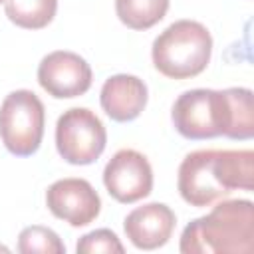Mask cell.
<instances>
[{
  "label": "cell",
  "instance_id": "6da1fadb",
  "mask_svg": "<svg viewBox=\"0 0 254 254\" xmlns=\"http://www.w3.org/2000/svg\"><path fill=\"white\" fill-rule=\"evenodd\" d=\"M171 119L179 135L190 141L220 135L248 141L254 135L252 91L248 87L189 89L173 103Z\"/></svg>",
  "mask_w": 254,
  "mask_h": 254
},
{
  "label": "cell",
  "instance_id": "7a4b0ae2",
  "mask_svg": "<svg viewBox=\"0 0 254 254\" xmlns=\"http://www.w3.org/2000/svg\"><path fill=\"white\" fill-rule=\"evenodd\" d=\"M177 189L185 202L202 208L232 190L254 189L252 149H200L179 165Z\"/></svg>",
  "mask_w": 254,
  "mask_h": 254
},
{
  "label": "cell",
  "instance_id": "3957f363",
  "mask_svg": "<svg viewBox=\"0 0 254 254\" xmlns=\"http://www.w3.org/2000/svg\"><path fill=\"white\" fill-rule=\"evenodd\" d=\"M179 250L183 254H250L254 250L252 200H222L208 214L189 222Z\"/></svg>",
  "mask_w": 254,
  "mask_h": 254
},
{
  "label": "cell",
  "instance_id": "277c9868",
  "mask_svg": "<svg viewBox=\"0 0 254 254\" xmlns=\"http://www.w3.org/2000/svg\"><path fill=\"white\" fill-rule=\"evenodd\" d=\"M212 56V36L196 20H177L153 42L151 58L157 71L171 79L202 73Z\"/></svg>",
  "mask_w": 254,
  "mask_h": 254
},
{
  "label": "cell",
  "instance_id": "5b68a950",
  "mask_svg": "<svg viewBox=\"0 0 254 254\" xmlns=\"http://www.w3.org/2000/svg\"><path fill=\"white\" fill-rule=\"evenodd\" d=\"M46 111L40 97L30 89L8 93L0 105V139L16 157H30L40 149Z\"/></svg>",
  "mask_w": 254,
  "mask_h": 254
},
{
  "label": "cell",
  "instance_id": "8992f818",
  "mask_svg": "<svg viewBox=\"0 0 254 254\" xmlns=\"http://www.w3.org/2000/svg\"><path fill=\"white\" fill-rule=\"evenodd\" d=\"M107 131L101 119L87 107L64 111L56 123V147L69 165H91L105 151Z\"/></svg>",
  "mask_w": 254,
  "mask_h": 254
},
{
  "label": "cell",
  "instance_id": "52a82bcc",
  "mask_svg": "<svg viewBox=\"0 0 254 254\" xmlns=\"http://www.w3.org/2000/svg\"><path fill=\"white\" fill-rule=\"evenodd\" d=\"M107 192L123 204H133L153 190V169L147 157L135 149L117 151L103 169Z\"/></svg>",
  "mask_w": 254,
  "mask_h": 254
},
{
  "label": "cell",
  "instance_id": "ba28073f",
  "mask_svg": "<svg viewBox=\"0 0 254 254\" xmlns=\"http://www.w3.org/2000/svg\"><path fill=\"white\" fill-rule=\"evenodd\" d=\"M91 67L75 52L56 50L42 58L38 65V83L56 99L83 95L91 87Z\"/></svg>",
  "mask_w": 254,
  "mask_h": 254
},
{
  "label": "cell",
  "instance_id": "9c48e42d",
  "mask_svg": "<svg viewBox=\"0 0 254 254\" xmlns=\"http://www.w3.org/2000/svg\"><path fill=\"white\" fill-rule=\"evenodd\" d=\"M46 204L56 218L71 226H87L101 210V198L91 183L75 177L52 183L46 190Z\"/></svg>",
  "mask_w": 254,
  "mask_h": 254
},
{
  "label": "cell",
  "instance_id": "30bf717a",
  "mask_svg": "<svg viewBox=\"0 0 254 254\" xmlns=\"http://www.w3.org/2000/svg\"><path fill=\"white\" fill-rule=\"evenodd\" d=\"M177 224L171 206L163 202H149L133 208L125 220L123 230L129 242L139 250H155L169 242Z\"/></svg>",
  "mask_w": 254,
  "mask_h": 254
},
{
  "label": "cell",
  "instance_id": "8fae6325",
  "mask_svg": "<svg viewBox=\"0 0 254 254\" xmlns=\"http://www.w3.org/2000/svg\"><path fill=\"white\" fill-rule=\"evenodd\" d=\"M147 97L149 91L141 77L131 73H117L105 79L99 93V103L113 121L127 123L141 115L147 105Z\"/></svg>",
  "mask_w": 254,
  "mask_h": 254
},
{
  "label": "cell",
  "instance_id": "7c38bea8",
  "mask_svg": "<svg viewBox=\"0 0 254 254\" xmlns=\"http://www.w3.org/2000/svg\"><path fill=\"white\" fill-rule=\"evenodd\" d=\"M4 10L18 28L42 30L54 20L58 0H4Z\"/></svg>",
  "mask_w": 254,
  "mask_h": 254
},
{
  "label": "cell",
  "instance_id": "4fadbf2b",
  "mask_svg": "<svg viewBox=\"0 0 254 254\" xmlns=\"http://www.w3.org/2000/svg\"><path fill=\"white\" fill-rule=\"evenodd\" d=\"M169 10V0H115V14L131 30H149Z\"/></svg>",
  "mask_w": 254,
  "mask_h": 254
},
{
  "label": "cell",
  "instance_id": "5bb4252c",
  "mask_svg": "<svg viewBox=\"0 0 254 254\" xmlns=\"http://www.w3.org/2000/svg\"><path fill=\"white\" fill-rule=\"evenodd\" d=\"M18 250L22 254H64L65 246L60 236L46 226H26L18 236Z\"/></svg>",
  "mask_w": 254,
  "mask_h": 254
},
{
  "label": "cell",
  "instance_id": "9a60e30c",
  "mask_svg": "<svg viewBox=\"0 0 254 254\" xmlns=\"http://www.w3.org/2000/svg\"><path fill=\"white\" fill-rule=\"evenodd\" d=\"M75 250H77V254H99V252H105V254H123L125 252L121 240L109 228H99V230H93V232L83 234L77 240Z\"/></svg>",
  "mask_w": 254,
  "mask_h": 254
},
{
  "label": "cell",
  "instance_id": "2e32d148",
  "mask_svg": "<svg viewBox=\"0 0 254 254\" xmlns=\"http://www.w3.org/2000/svg\"><path fill=\"white\" fill-rule=\"evenodd\" d=\"M0 250H2V252H8V248H6V246H0Z\"/></svg>",
  "mask_w": 254,
  "mask_h": 254
},
{
  "label": "cell",
  "instance_id": "e0dca14e",
  "mask_svg": "<svg viewBox=\"0 0 254 254\" xmlns=\"http://www.w3.org/2000/svg\"><path fill=\"white\" fill-rule=\"evenodd\" d=\"M0 2H4V0H0Z\"/></svg>",
  "mask_w": 254,
  "mask_h": 254
}]
</instances>
